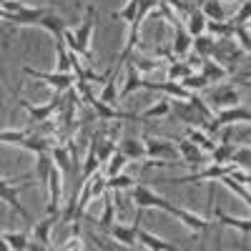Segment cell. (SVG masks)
<instances>
[{
    "label": "cell",
    "instance_id": "obj_3",
    "mask_svg": "<svg viewBox=\"0 0 251 251\" xmlns=\"http://www.w3.org/2000/svg\"><path fill=\"white\" fill-rule=\"evenodd\" d=\"M0 143L8 146H20V149H28L33 153H50L53 143L46 136H38L30 128H15V131H0Z\"/></svg>",
    "mask_w": 251,
    "mask_h": 251
},
{
    "label": "cell",
    "instance_id": "obj_43",
    "mask_svg": "<svg viewBox=\"0 0 251 251\" xmlns=\"http://www.w3.org/2000/svg\"><path fill=\"white\" fill-rule=\"evenodd\" d=\"M234 3H236V0H234ZM241 3H246V0H241Z\"/></svg>",
    "mask_w": 251,
    "mask_h": 251
},
{
    "label": "cell",
    "instance_id": "obj_16",
    "mask_svg": "<svg viewBox=\"0 0 251 251\" xmlns=\"http://www.w3.org/2000/svg\"><path fill=\"white\" fill-rule=\"evenodd\" d=\"M186 138L191 141L196 149H201L203 153H211L216 149V141L211 138V133H206L203 128H194V126H191V128H186Z\"/></svg>",
    "mask_w": 251,
    "mask_h": 251
},
{
    "label": "cell",
    "instance_id": "obj_24",
    "mask_svg": "<svg viewBox=\"0 0 251 251\" xmlns=\"http://www.w3.org/2000/svg\"><path fill=\"white\" fill-rule=\"evenodd\" d=\"M50 166H53V158L50 153H35V171L33 176L46 186V178H48V171H50Z\"/></svg>",
    "mask_w": 251,
    "mask_h": 251
},
{
    "label": "cell",
    "instance_id": "obj_17",
    "mask_svg": "<svg viewBox=\"0 0 251 251\" xmlns=\"http://www.w3.org/2000/svg\"><path fill=\"white\" fill-rule=\"evenodd\" d=\"M128 66V75H126V83H123V88L118 91V98H126V96H131L133 91H138V88H143V78H141V73L133 68V63L128 60L126 63Z\"/></svg>",
    "mask_w": 251,
    "mask_h": 251
},
{
    "label": "cell",
    "instance_id": "obj_21",
    "mask_svg": "<svg viewBox=\"0 0 251 251\" xmlns=\"http://www.w3.org/2000/svg\"><path fill=\"white\" fill-rule=\"evenodd\" d=\"M201 75L208 80V83H214V80H221L226 75V68H221L219 63H214L211 58H201Z\"/></svg>",
    "mask_w": 251,
    "mask_h": 251
},
{
    "label": "cell",
    "instance_id": "obj_27",
    "mask_svg": "<svg viewBox=\"0 0 251 251\" xmlns=\"http://www.w3.org/2000/svg\"><path fill=\"white\" fill-rule=\"evenodd\" d=\"M169 113H171V100H169V98H161L156 106L146 108V111L138 116V121H146V118H163V116H169Z\"/></svg>",
    "mask_w": 251,
    "mask_h": 251
},
{
    "label": "cell",
    "instance_id": "obj_10",
    "mask_svg": "<svg viewBox=\"0 0 251 251\" xmlns=\"http://www.w3.org/2000/svg\"><path fill=\"white\" fill-rule=\"evenodd\" d=\"M43 15H46L43 8H25V10H20V13H10V10L0 8V20H5V23H10V25H18V28L38 25Z\"/></svg>",
    "mask_w": 251,
    "mask_h": 251
},
{
    "label": "cell",
    "instance_id": "obj_32",
    "mask_svg": "<svg viewBox=\"0 0 251 251\" xmlns=\"http://www.w3.org/2000/svg\"><path fill=\"white\" fill-rule=\"evenodd\" d=\"M219 181H221L224 186H228V191H234V194H236V196H239V199H241L244 203H249V201H251V194H249V188H246V186H241V183H236V181H234L231 176H228V174H226V176H221Z\"/></svg>",
    "mask_w": 251,
    "mask_h": 251
},
{
    "label": "cell",
    "instance_id": "obj_29",
    "mask_svg": "<svg viewBox=\"0 0 251 251\" xmlns=\"http://www.w3.org/2000/svg\"><path fill=\"white\" fill-rule=\"evenodd\" d=\"M216 219L224 224V226H234V228H239L241 234H249V228H251V221L249 219H234V216H228V214H224L221 208H216Z\"/></svg>",
    "mask_w": 251,
    "mask_h": 251
},
{
    "label": "cell",
    "instance_id": "obj_26",
    "mask_svg": "<svg viewBox=\"0 0 251 251\" xmlns=\"http://www.w3.org/2000/svg\"><path fill=\"white\" fill-rule=\"evenodd\" d=\"M191 46H196V55H199V58H211L214 50H216V40H214V38H208V35L203 33V35L194 38V43H191Z\"/></svg>",
    "mask_w": 251,
    "mask_h": 251
},
{
    "label": "cell",
    "instance_id": "obj_30",
    "mask_svg": "<svg viewBox=\"0 0 251 251\" xmlns=\"http://www.w3.org/2000/svg\"><path fill=\"white\" fill-rule=\"evenodd\" d=\"M249 161H251V151H249V146H234V151H231V158H228V163L236 166V169H249Z\"/></svg>",
    "mask_w": 251,
    "mask_h": 251
},
{
    "label": "cell",
    "instance_id": "obj_2",
    "mask_svg": "<svg viewBox=\"0 0 251 251\" xmlns=\"http://www.w3.org/2000/svg\"><path fill=\"white\" fill-rule=\"evenodd\" d=\"M93 8H86V18L75 33H71L68 28L63 30V43H66L68 53L78 55V58H91V35H93Z\"/></svg>",
    "mask_w": 251,
    "mask_h": 251
},
{
    "label": "cell",
    "instance_id": "obj_4",
    "mask_svg": "<svg viewBox=\"0 0 251 251\" xmlns=\"http://www.w3.org/2000/svg\"><path fill=\"white\" fill-rule=\"evenodd\" d=\"M33 178H35L33 174H25V176H20V178H0V201H5L8 206L15 208V211L20 214V219L28 224V231L33 228V219H30V214L25 211V206L20 203L18 191H20V188H28L25 183H30Z\"/></svg>",
    "mask_w": 251,
    "mask_h": 251
},
{
    "label": "cell",
    "instance_id": "obj_7",
    "mask_svg": "<svg viewBox=\"0 0 251 251\" xmlns=\"http://www.w3.org/2000/svg\"><path fill=\"white\" fill-rule=\"evenodd\" d=\"M46 188H48V214H60L63 211V171L55 163L48 171Z\"/></svg>",
    "mask_w": 251,
    "mask_h": 251
},
{
    "label": "cell",
    "instance_id": "obj_28",
    "mask_svg": "<svg viewBox=\"0 0 251 251\" xmlns=\"http://www.w3.org/2000/svg\"><path fill=\"white\" fill-rule=\"evenodd\" d=\"M126 163H128V158H126L118 149L113 151V156L106 161V178H111V176H118V174H123V169H126Z\"/></svg>",
    "mask_w": 251,
    "mask_h": 251
},
{
    "label": "cell",
    "instance_id": "obj_1",
    "mask_svg": "<svg viewBox=\"0 0 251 251\" xmlns=\"http://www.w3.org/2000/svg\"><path fill=\"white\" fill-rule=\"evenodd\" d=\"M133 203L138 206V211H143V208H161V211H166L169 216L178 219L186 228H191V231H199V234H206V231H208V226H211L206 219L196 216L194 211H188V208H178V206H174L171 201H166L163 196L153 194L149 186H141V183L133 186Z\"/></svg>",
    "mask_w": 251,
    "mask_h": 251
},
{
    "label": "cell",
    "instance_id": "obj_40",
    "mask_svg": "<svg viewBox=\"0 0 251 251\" xmlns=\"http://www.w3.org/2000/svg\"><path fill=\"white\" fill-rule=\"evenodd\" d=\"M28 251H50V249L43 246V244H38V241H28Z\"/></svg>",
    "mask_w": 251,
    "mask_h": 251
},
{
    "label": "cell",
    "instance_id": "obj_9",
    "mask_svg": "<svg viewBox=\"0 0 251 251\" xmlns=\"http://www.w3.org/2000/svg\"><path fill=\"white\" fill-rule=\"evenodd\" d=\"M63 93H55L46 106H33L30 100H20V106H23L25 111H28V116H30V121H35V123H46V121H50L55 113H60V108H63Z\"/></svg>",
    "mask_w": 251,
    "mask_h": 251
},
{
    "label": "cell",
    "instance_id": "obj_36",
    "mask_svg": "<svg viewBox=\"0 0 251 251\" xmlns=\"http://www.w3.org/2000/svg\"><path fill=\"white\" fill-rule=\"evenodd\" d=\"M58 251H83V231H80L75 224H73V236L63 244Z\"/></svg>",
    "mask_w": 251,
    "mask_h": 251
},
{
    "label": "cell",
    "instance_id": "obj_15",
    "mask_svg": "<svg viewBox=\"0 0 251 251\" xmlns=\"http://www.w3.org/2000/svg\"><path fill=\"white\" fill-rule=\"evenodd\" d=\"M176 153H181L183 161H186V163H191V166H203V163L208 161V156H206L201 149H196V146L188 141V138H181V141H178Z\"/></svg>",
    "mask_w": 251,
    "mask_h": 251
},
{
    "label": "cell",
    "instance_id": "obj_11",
    "mask_svg": "<svg viewBox=\"0 0 251 251\" xmlns=\"http://www.w3.org/2000/svg\"><path fill=\"white\" fill-rule=\"evenodd\" d=\"M234 171V166L231 163H214V166H208V169L199 171V174H191V176H183V178H174L171 183H194V181H219L221 176L226 174H231Z\"/></svg>",
    "mask_w": 251,
    "mask_h": 251
},
{
    "label": "cell",
    "instance_id": "obj_20",
    "mask_svg": "<svg viewBox=\"0 0 251 251\" xmlns=\"http://www.w3.org/2000/svg\"><path fill=\"white\" fill-rule=\"evenodd\" d=\"M191 73H194V63H188V60H171L169 63V80H174V83H181Z\"/></svg>",
    "mask_w": 251,
    "mask_h": 251
},
{
    "label": "cell",
    "instance_id": "obj_13",
    "mask_svg": "<svg viewBox=\"0 0 251 251\" xmlns=\"http://www.w3.org/2000/svg\"><path fill=\"white\" fill-rule=\"evenodd\" d=\"M141 214L143 211H138L136 214V221H133V226H118V224H113L108 231H111V236L116 239V244H121V246H136V231H138V219H141Z\"/></svg>",
    "mask_w": 251,
    "mask_h": 251
},
{
    "label": "cell",
    "instance_id": "obj_14",
    "mask_svg": "<svg viewBox=\"0 0 251 251\" xmlns=\"http://www.w3.org/2000/svg\"><path fill=\"white\" fill-rule=\"evenodd\" d=\"M136 241H138L141 246H146L149 251H181L176 244L163 241V239H158V236H153V234H149V231H143V228H138V231H136Z\"/></svg>",
    "mask_w": 251,
    "mask_h": 251
},
{
    "label": "cell",
    "instance_id": "obj_38",
    "mask_svg": "<svg viewBox=\"0 0 251 251\" xmlns=\"http://www.w3.org/2000/svg\"><path fill=\"white\" fill-rule=\"evenodd\" d=\"M231 35H234V38H239L241 50H244V53H249V25H236Z\"/></svg>",
    "mask_w": 251,
    "mask_h": 251
},
{
    "label": "cell",
    "instance_id": "obj_34",
    "mask_svg": "<svg viewBox=\"0 0 251 251\" xmlns=\"http://www.w3.org/2000/svg\"><path fill=\"white\" fill-rule=\"evenodd\" d=\"M231 151H234V146L231 143H228V141H224L221 146H216V149L211 151V161L214 163H228V158H231Z\"/></svg>",
    "mask_w": 251,
    "mask_h": 251
},
{
    "label": "cell",
    "instance_id": "obj_39",
    "mask_svg": "<svg viewBox=\"0 0 251 251\" xmlns=\"http://www.w3.org/2000/svg\"><path fill=\"white\" fill-rule=\"evenodd\" d=\"M158 3L166 5V8H174V10H178V13H188L186 0H158Z\"/></svg>",
    "mask_w": 251,
    "mask_h": 251
},
{
    "label": "cell",
    "instance_id": "obj_31",
    "mask_svg": "<svg viewBox=\"0 0 251 251\" xmlns=\"http://www.w3.org/2000/svg\"><path fill=\"white\" fill-rule=\"evenodd\" d=\"M133 186H136V178L133 176H126V174H118V176L106 178V188H111V191H123V188H133Z\"/></svg>",
    "mask_w": 251,
    "mask_h": 251
},
{
    "label": "cell",
    "instance_id": "obj_6",
    "mask_svg": "<svg viewBox=\"0 0 251 251\" xmlns=\"http://www.w3.org/2000/svg\"><path fill=\"white\" fill-rule=\"evenodd\" d=\"M23 73L30 75V78H35V80L48 83L55 93H68V88L75 83V75H73V73H58V71H55V73H46V71H35V68H30V66H25Z\"/></svg>",
    "mask_w": 251,
    "mask_h": 251
},
{
    "label": "cell",
    "instance_id": "obj_8",
    "mask_svg": "<svg viewBox=\"0 0 251 251\" xmlns=\"http://www.w3.org/2000/svg\"><path fill=\"white\" fill-rule=\"evenodd\" d=\"M143 149H146V158L151 161H166V163H176L178 153H176V146H171L169 141H161V138H151V136H143Z\"/></svg>",
    "mask_w": 251,
    "mask_h": 251
},
{
    "label": "cell",
    "instance_id": "obj_42",
    "mask_svg": "<svg viewBox=\"0 0 251 251\" xmlns=\"http://www.w3.org/2000/svg\"><path fill=\"white\" fill-rule=\"evenodd\" d=\"M3 98H5V93H3V91H0V100H3Z\"/></svg>",
    "mask_w": 251,
    "mask_h": 251
},
{
    "label": "cell",
    "instance_id": "obj_22",
    "mask_svg": "<svg viewBox=\"0 0 251 251\" xmlns=\"http://www.w3.org/2000/svg\"><path fill=\"white\" fill-rule=\"evenodd\" d=\"M203 13L206 20H211V23H224L226 15H224V8H221V0H206V3L199 8Z\"/></svg>",
    "mask_w": 251,
    "mask_h": 251
},
{
    "label": "cell",
    "instance_id": "obj_37",
    "mask_svg": "<svg viewBox=\"0 0 251 251\" xmlns=\"http://www.w3.org/2000/svg\"><path fill=\"white\" fill-rule=\"evenodd\" d=\"M226 25H231V28H236V25H249V0L246 3H241V8H239V13L228 20Z\"/></svg>",
    "mask_w": 251,
    "mask_h": 251
},
{
    "label": "cell",
    "instance_id": "obj_35",
    "mask_svg": "<svg viewBox=\"0 0 251 251\" xmlns=\"http://www.w3.org/2000/svg\"><path fill=\"white\" fill-rule=\"evenodd\" d=\"M113 211H116L113 199L106 194V206H103V216H100V221H98V226L103 228V231H108V228L113 226Z\"/></svg>",
    "mask_w": 251,
    "mask_h": 251
},
{
    "label": "cell",
    "instance_id": "obj_41",
    "mask_svg": "<svg viewBox=\"0 0 251 251\" xmlns=\"http://www.w3.org/2000/svg\"><path fill=\"white\" fill-rule=\"evenodd\" d=\"M0 251H10L8 244H5V239H3V234H0Z\"/></svg>",
    "mask_w": 251,
    "mask_h": 251
},
{
    "label": "cell",
    "instance_id": "obj_5",
    "mask_svg": "<svg viewBox=\"0 0 251 251\" xmlns=\"http://www.w3.org/2000/svg\"><path fill=\"white\" fill-rule=\"evenodd\" d=\"M249 118H251V113L244 106L219 108V111H214V118L206 123V133H219L221 128H226V126H231V123H249Z\"/></svg>",
    "mask_w": 251,
    "mask_h": 251
},
{
    "label": "cell",
    "instance_id": "obj_19",
    "mask_svg": "<svg viewBox=\"0 0 251 251\" xmlns=\"http://www.w3.org/2000/svg\"><path fill=\"white\" fill-rule=\"evenodd\" d=\"M118 151L128 158V161H143L146 158V149H143V143L136 141V138H128V141H123L118 146Z\"/></svg>",
    "mask_w": 251,
    "mask_h": 251
},
{
    "label": "cell",
    "instance_id": "obj_18",
    "mask_svg": "<svg viewBox=\"0 0 251 251\" xmlns=\"http://www.w3.org/2000/svg\"><path fill=\"white\" fill-rule=\"evenodd\" d=\"M183 28H186V33L191 38L203 35L206 33V18H203V13L201 10H188V23Z\"/></svg>",
    "mask_w": 251,
    "mask_h": 251
},
{
    "label": "cell",
    "instance_id": "obj_12",
    "mask_svg": "<svg viewBox=\"0 0 251 251\" xmlns=\"http://www.w3.org/2000/svg\"><path fill=\"white\" fill-rule=\"evenodd\" d=\"M174 33H176V38H174V46H171V60H176V58H186L188 53H191L194 38L186 33V28H183L181 20H176V23H174Z\"/></svg>",
    "mask_w": 251,
    "mask_h": 251
},
{
    "label": "cell",
    "instance_id": "obj_33",
    "mask_svg": "<svg viewBox=\"0 0 251 251\" xmlns=\"http://www.w3.org/2000/svg\"><path fill=\"white\" fill-rule=\"evenodd\" d=\"M181 86H183L188 93H196V91H201V88H206V86H208V80H206L201 73H191L188 78H183V80H181Z\"/></svg>",
    "mask_w": 251,
    "mask_h": 251
},
{
    "label": "cell",
    "instance_id": "obj_23",
    "mask_svg": "<svg viewBox=\"0 0 251 251\" xmlns=\"http://www.w3.org/2000/svg\"><path fill=\"white\" fill-rule=\"evenodd\" d=\"M3 239H5V244H8V249H10V251H28L30 231H18V234L5 231V234H3Z\"/></svg>",
    "mask_w": 251,
    "mask_h": 251
},
{
    "label": "cell",
    "instance_id": "obj_25",
    "mask_svg": "<svg viewBox=\"0 0 251 251\" xmlns=\"http://www.w3.org/2000/svg\"><path fill=\"white\" fill-rule=\"evenodd\" d=\"M236 98H239L236 88H221V91L214 93V106H216V111L219 108H231V106H236Z\"/></svg>",
    "mask_w": 251,
    "mask_h": 251
}]
</instances>
